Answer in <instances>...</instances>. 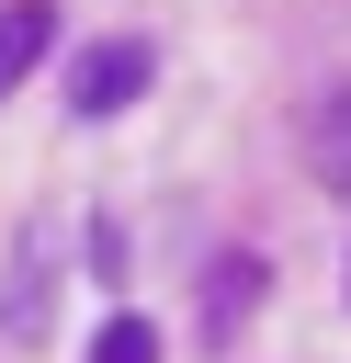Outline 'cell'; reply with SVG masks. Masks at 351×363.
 Listing matches in <instances>:
<instances>
[{"label": "cell", "instance_id": "5b68a950", "mask_svg": "<svg viewBox=\"0 0 351 363\" xmlns=\"http://www.w3.org/2000/svg\"><path fill=\"white\" fill-rule=\"evenodd\" d=\"M91 363H159V329H147V318H102Z\"/></svg>", "mask_w": 351, "mask_h": 363}, {"label": "cell", "instance_id": "6da1fadb", "mask_svg": "<svg viewBox=\"0 0 351 363\" xmlns=\"http://www.w3.org/2000/svg\"><path fill=\"white\" fill-rule=\"evenodd\" d=\"M147 79H159L147 34H102V45H79V57H68V113L113 125V113H136V102H147Z\"/></svg>", "mask_w": 351, "mask_h": 363}, {"label": "cell", "instance_id": "7a4b0ae2", "mask_svg": "<svg viewBox=\"0 0 351 363\" xmlns=\"http://www.w3.org/2000/svg\"><path fill=\"white\" fill-rule=\"evenodd\" d=\"M45 45H57V11L45 0H0V102L45 68Z\"/></svg>", "mask_w": 351, "mask_h": 363}, {"label": "cell", "instance_id": "277c9868", "mask_svg": "<svg viewBox=\"0 0 351 363\" xmlns=\"http://www.w3.org/2000/svg\"><path fill=\"white\" fill-rule=\"evenodd\" d=\"M317 182L351 193V91H328V113H317Z\"/></svg>", "mask_w": 351, "mask_h": 363}, {"label": "cell", "instance_id": "3957f363", "mask_svg": "<svg viewBox=\"0 0 351 363\" xmlns=\"http://www.w3.org/2000/svg\"><path fill=\"white\" fill-rule=\"evenodd\" d=\"M249 306H260V261H249V250H226V261H215V272H204V329H215V340H226V329H238V318H249Z\"/></svg>", "mask_w": 351, "mask_h": 363}]
</instances>
